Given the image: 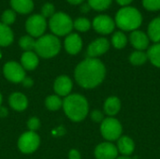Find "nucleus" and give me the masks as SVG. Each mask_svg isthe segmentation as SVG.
Masks as SVG:
<instances>
[{
  "label": "nucleus",
  "mask_w": 160,
  "mask_h": 159,
  "mask_svg": "<svg viewBox=\"0 0 160 159\" xmlns=\"http://www.w3.org/2000/svg\"><path fill=\"white\" fill-rule=\"evenodd\" d=\"M106 74L103 63L97 58H86L75 68V79L83 88H94L100 84Z\"/></svg>",
  "instance_id": "nucleus-1"
},
{
  "label": "nucleus",
  "mask_w": 160,
  "mask_h": 159,
  "mask_svg": "<svg viewBox=\"0 0 160 159\" xmlns=\"http://www.w3.org/2000/svg\"><path fill=\"white\" fill-rule=\"evenodd\" d=\"M63 108L66 115L74 122L82 121L89 110L86 98L78 94L68 96L63 101Z\"/></svg>",
  "instance_id": "nucleus-2"
},
{
  "label": "nucleus",
  "mask_w": 160,
  "mask_h": 159,
  "mask_svg": "<svg viewBox=\"0 0 160 159\" xmlns=\"http://www.w3.org/2000/svg\"><path fill=\"white\" fill-rule=\"evenodd\" d=\"M115 25L124 31H135L142 23V15L134 7H122L115 15Z\"/></svg>",
  "instance_id": "nucleus-3"
},
{
  "label": "nucleus",
  "mask_w": 160,
  "mask_h": 159,
  "mask_svg": "<svg viewBox=\"0 0 160 159\" xmlns=\"http://www.w3.org/2000/svg\"><path fill=\"white\" fill-rule=\"evenodd\" d=\"M61 49V43L54 35H44L36 41L35 51L40 57L52 58L55 56Z\"/></svg>",
  "instance_id": "nucleus-4"
},
{
  "label": "nucleus",
  "mask_w": 160,
  "mask_h": 159,
  "mask_svg": "<svg viewBox=\"0 0 160 159\" xmlns=\"http://www.w3.org/2000/svg\"><path fill=\"white\" fill-rule=\"evenodd\" d=\"M49 26L54 36L68 35L73 28L72 19L63 11L55 12L49 21Z\"/></svg>",
  "instance_id": "nucleus-5"
},
{
  "label": "nucleus",
  "mask_w": 160,
  "mask_h": 159,
  "mask_svg": "<svg viewBox=\"0 0 160 159\" xmlns=\"http://www.w3.org/2000/svg\"><path fill=\"white\" fill-rule=\"evenodd\" d=\"M46 27V20L41 14H34L30 16L25 22L26 31L32 37H40L43 36Z\"/></svg>",
  "instance_id": "nucleus-6"
},
{
  "label": "nucleus",
  "mask_w": 160,
  "mask_h": 159,
  "mask_svg": "<svg viewBox=\"0 0 160 159\" xmlns=\"http://www.w3.org/2000/svg\"><path fill=\"white\" fill-rule=\"evenodd\" d=\"M100 131L104 139L108 141H115L122 134V126L120 122L114 118L104 119L101 123Z\"/></svg>",
  "instance_id": "nucleus-7"
},
{
  "label": "nucleus",
  "mask_w": 160,
  "mask_h": 159,
  "mask_svg": "<svg viewBox=\"0 0 160 159\" xmlns=\"http://www.w3.org/2000/svg\"><path fill=\"white\" fill-rule=\"evenodd\" d=\"M39 137L34 131H28L23 133L19 141H18V147L21 152L24 154H31L35 152L39 146Z\"/></svg>",
  "instance_id": "nucleus-8"
},
{
  "label": "nucleus",
  "mask_w": 160,
  "mask_h": 159,
  "mask_svg": "<svg viewBox=\"0 0 160 159\" xmlns=\"http://www.w3.org/2000/svg\"><path fill=\"white\" fill-rule=\"evenodd\" d=\"M3 72L5 77L11 82L18 83L22 82L25 78L24 68L22 67V65L14 61L6 63L3 68Z\"/></svg>",
  "instance_id": "nucleus-9"
},
{
  "label": "nucleus",
  "mask_w": 160,
  "mask_h": 159,
  "mask_svg": "<svg viewBox=\"0 0 160 159\" xmlns=\"http://www.w3.org/2000/svg\"><path fill=\"white\" fill-rule=\"evenodd\" d=\"M92 25L98 33L102 35H109L113 32L115 28V22L110 16L100 14L95 17Z\"/></svg>",
  "instance_id": "nucleus-10"
},
{
  "label": "nucleus",
  "mask_w": 160,
  "mask_h": 159,
  "mask_svg": "<svg viewBox=\"0 0 160 159\" xmlns=\"http://www.w3.org/2000/svg\"><path fill=\"white\" fill-rule=\"evenodd\" d=\"M110 48V42L105 37H99L93 42L87 48V55L90 58H96L104 54Z\"/></svg>",
  "instance_id": "nucleus-11"
},
{
  "label": "nucleus",
  "mask_w": 160,
  "mask_h": 159,
  "mask_svg": "<svg viewBox=\"0 0 160 159\" xmlns=\"http://www.w3.org/2000/svg\"><path fill=\"white\" fill-rule=\"evenodd\" d=\"M117 154V148L110 142L100 143L95 150V157L97 159H116Z\"/></svg>",
  "instance_id": "nucleus-12"
},
{
  "label": "nucleus",
  "mask_w": 160,
  "mask_h": 159,
  "mask_svg": "<svg viewBox=\"0 0 160 159\" xmlns=\"http://www.w3.org/2000/svg\"><path fill=\"white\" fill-rule=\"evenodd\" d=\"M130 43L137 51H143L149 46V37L148 36L140 30L132 31L129 37Z\"/></svg>",
  "instance_id": "nucleus-13"
},
{
  "label": "nucleus",
  "mask_w": 160,
  "mask_h": 159,
  "mask_svg": "<svg viewBox=\"0 0 160 159\" xmlns=\"http://www.w3.org/2000/svg\"><path fill=\"white\" fill-rule=\"evenodd\" d=\"M53 88L55 93L60 97H67L71 92L72 89V82L68 76H60L58 77L53 84Z\"/></svg>",
  "instance_id": "nucleus-14"
},
{
  "label": "nucleus",
  "mask_w": 160,
  "mask_h": 159,
  "mask_svg": "<svg viewBox=\"0 0 160 159\" xmlns=\"http://www.w3.org/2000/svg\"><path fill=\"white\" fill-rule=\"evenodd\" d=\"M82 47V40L78 34H69L65 39V49L69 54H77Z\"/></svg>",
  "instance_id": "nucleus-15"
},
{
  "label": "nucleus",
  "mask_w": 160,
  "mask_h": 159,
  "mask_svg": "<svg viewBox=\"0 0 160 159\" xmlns=\"http://www.w3.org/2000/svg\"><path fill=\"white\" fill-rule=\"evenodd\" d=\"M8 102L9 106L17 112H22L25 110L28 105V100L26 97L22 93H13L9 97Z\"/></svg>",
  "instance_id": "nucleus-16"
},
{
  "label": "nucleus",
  "mask_w": 160,
  "mask_h": 159,
  "mask_svg": "<svg viewBox=\"0 0 160 159\" xmlns=\"http://www.w3.org/2000/svg\"><path fill=\"white\" fill-rule=\"evenodd\" d=\"M12 9L21 14H28L34 8L33 0H10Z\"/></svg>",
  "instance_id": "nucleus-17"
},
{
  "label": "nucleus",
  "mask_w": 160,
  "mask_h": 159,
  "mask_svg": "<svg viewBox=\"0 0 160 159\" xmlns=\"http://www.w3.org/2000/svg\"><path fill=\"white\" fill-rule=\"evenodd\" d=\"M21 63H22V67L24 69L33 70L38 65V55L35 52H33L32 51H30V52H24L22 53V57H21Z\"/></svg>",
  "instance_id": "nucleus-18"
},
{
  "label": "nucleus",
  "mask_w": 160,
  "mask_h": 159,
  "mask_svg": "<svg viewBox=\"0 0 160 159\" xmlns=\"http://www.w3.org/2000/svg\"><path fill=\"white\" fill-rule=\"evenodd\" d=\"M135 148L134 142L128 136L120 137L117 143V150L124 156H129L133 153Z\"/></svg>",
  "instance_id": "nucleus-19"
},
{
  "label": "nucleus",
  "mask_w": 160,
  "mask_h": 159,
  "mask_svg": "<svg viewBox=\"0 0 160 159\" xmlns=\"http://www.w3.org/2000/svg\"><path fill=\"white\" fill-rule=\"evenodd\" d=\"M121 109V102L116 97H110L104 103V111L108 115L113 116L119 112Z\"/></svg>",
  "instance_id": "nucleus-20"
},
{
  "label": "nucleus",
  "mask_w": 160,
  "mask_h": 159,
  "mask_svg": "<svg viewBox=\"0 0 160 159\" xmlns=\"http://www.w3.org/2000/svg\"><path fill=\"white\" fill-rule=\"evenodd\" d=\"M148 37L156 43L160 42V17L152 20L148 25Z\"/></svg>",
  "instance_id": "nucleus-21"
},
{
  "label": "nucleus",
  "mask_w": 160,
  "mask_h": 159,
  "mask_svg": "<svg viewBox=\"0 0 160 159\" xmlns=\"http://www.w3.org/2000/svg\"><path fill=\"white\" fill-rule=\"evenodd\" d=\"M13 32L6 24L0 22V46L6 47L12 43Z\"/></svg>",
  "instance_id": "nucleus-22"
},
{
  "label": "nucleus",
  "mask_w": 160,
  "mask_h": 159,
  "mask_svg": "<svg viewBox=\"0 0 160 159\" xmlns=\"http://www.w3.org/2000/svg\"><path fill=\"white\" fill-rule=\"evenodd\" d=\"M147 57L154 66L160 67V42L154 44L149 48L147 52Z\"/></svg>",
  "instance_id": "nucleus-23"
},
{
  "label": "nucleus",
  "mask_w": 160,
  "mask_h": 159,
  "mask_svg": "<svg viewBox=\"0 0 160 159\" xmlns=\"http://www.w3.org/2000/svg\"><path fill=\"white\" fill-rule=\"evenodd\" d=\"M112 43L113 45L114 48L116 49H123L126 47L127 43H128V38H127V36L121 32V31H118V32H115L112 37Z\"/></svg>",
  "instance_id": "nucleus-24"
},
{
  "label": "nucleus",
  "mask_w": 160,
  "mask_h": 159,
  "mask_svg": "<svg viewBox=\"0 0 160 159\" xmlns=\"http://www.w3.org/2000/svg\"><path fill=\"white\" fill-rule=\"evenodd\" d=\"M147 53L142 51H136L132 52L129 56V61L134 66H141L147 61Z\"/></svg>",
  "instance_id": "nucleus-25"
},
{
  "label": "nucleus",
  "mask_w": 160,
  "mask_h": 159,
  "mask_svg": "<svg viewBox=\"0 0 160 159\" xmlns=\"http://www.w3.org/2000/svg\"><path fill=\"white\" fill-rule=\"evenodd\" d=\"M92 23L85 17H79L73 22V27L80 32H86L90 29Z\"/></svg>",
  "instance_id": "nucleus-26"
},
{
  "label": "nucleus",
  "mask_w": 160,
  "mask_h": 159,
  "mask_svg": "<svg viewBox=\"0 0 160 159\" xmlns=\"http://www.w3.org/2000/svg\"><path fill=\"white\" fill-rule=\"evenodd\" d=\"M45 105L50 111H57L63 106V102L58 96H49L45 100Z\"/></svg>",
  "instance_id": "nucleus-27"
},
{
  "label": "nucleus",
  "mask_w": 160,
  "mask_h": 159,
  "mask_svg": "<svg viewBox=\"0 0 160 159\" xmlns=\"http://www.w3.org/2000/svg\"><path fill=\"white\" fill-rule=\"evenodd\" d=\"M87 1L90 7L98 11H102L107 9L112 5V0H87Z\"/></svg>",
  "instance_id": "nucleus-28"
},
{
  "label": "nucleus",
  "mask_w": 160,
  "mask_h": 159,
  "mask_svg": "<svg viewBox=\"0 0 160 159\" xmlns=\"http://www.w3.org/2000/svg\"><path fill=\"white\" fill-rule=\"evenodd\" d=\"M19 45L25 52H30L32 50H35L36 40L31 36H23L20 38Z\"/></svg>",
  "instance_id": "nucleus-29"
},
{
  "label": "nucleus",
  "mask_w": 160,
  "mask_h": 159,
  "mask_svg": "<svg viewBox=\"0 0 160 159\" xmlns=\"http://www.w3.org/2000/svg\"><path fill=\"white\" fill-rule=\"evenodd\" d=\"M1 19H2V23L6 24V25H9V24H12L14 22H15V19H16V15H15V11L12 10V9H7L3 12L2 16H1Z\"/></svg>",
  "instance_id": "nucleus-30"
},
{
  "label": "nucleus",
  "mask_w": 160,
  "mask_h": 159,
  "mask_svg": "<svg viewBox=\"0 0 160 159\" xmlns=\"http://www.w3.org/2000/svg\"><path fill=\"white\" fill-rule=\"evenodd\" d=\"M142 6L149 11L160 10V0H142Z\"/></svg>",
  "instance_id": "nucleus-31"
},
{
  "label": "nucleus",
  "mask_w": 160,
  "mask_h": 159,
  "mask_svg": "<svg viewBox=\"0 0 160 159\" xmlns=\"http://www.w3.org/2000/svg\"><path fill=\"white\" fill-rule=\"evenodd\" d=\"M54 6L52 3H45L41 7V15L46 17H52L54 14Z\"/></svg>",
  "instance_id": "nucleus-32"
},
{
  "label": "nucleus",
  "mask_w": 160,
  "mask_h": 159,
  "mask_svg": "<svg viewBox=\"0 0 160 159\" xmlns=\"http://www.w3.org/2000/svg\"><path fill=\"white\" fill-rule=\"evenodd\" d=\"M27 127L29 128V131H36L40 127V122L39 120L37 118V117H33V118H30L27 122Z\"/></svg>",
  "instance_id": "nucleus-33"
},
{
  "label": "nucleus",
  "mask_w": 160,
  "mask_h": 159,
  "mask_svg": "<svg viewBox=\"0 0 160 159\" xmlns=\"http://www.w3.org/2000/svg\"><path fill=\"white\" fill-rule=\"evenodd\" d=\"M91 118L94 122L96 123H102L103 119V114L99 111H93L91 113Z\"/></svg>",
  "instance_id": "nucleus-34"
},
{
  "label": "nucleus",
  "mask_w": 160,
  "mask_h": 159,
  "mask_svg": "<svg viewBox=\"0 0 160 159\" xmlns=\"http://www.w3.org/2000/svg\"><path fill=\"white\" fill-rule=\"evenodd\" d=\"M68 157H69V159H81V155L77 150L73 149L69 152Z\"/></svg>",
  "instance_id": "nucleus-35"
},
{
  "label": "nucleus",
  "mask_w": 160,
  "mask_h": 159,
  "mask_svg": "<svg viewBox=\"0 0 160 159\" xmlns=\"http://www.w3.org/2000/svg\"><path fill=\"white\" fill-rule=\"evenodd\" d=\"M133 0H116V2L121 6V7H127L129 6V4H131Z\"/></svg>",
  "instance_id": "nucleus-36"
},
{
  "label": "nucleus",
  "mask_w": 160,
  "mask_h": 159,
  "mask_svg": "<svg viewBox=\"0 0 160 159\" xmlns=\"http://www.w3.org/2000/svg\"><path fill=\"white\" fill-rule=\"evenodd\" d=\"M90 6L88 5V3H86V4H82V7H81V10H82V12H83V13H87L89 10H90Z\"/></svg>",
  "instance_id": "nucleus-37"
},
{
  "label": "nucleus",
  "mask_w": 160,
  "mask_h": 159,
  "mask_svg": "<svg viewBox=\"0 0 160 159\" xmlns=\"http://www.w3.org/2000/svg\"><path fill=\"white\" fill-rule=\"evenodd\" d=\"M69 4L71 5H80L82 4L84 0H67Z\"/></svg>",
  "instance_id": "nucleus-38"
},
{
  "label": "nucleus",
  "mask_w": 160,
  "mask_h": 159,
  "mask_svg": "<svg viewBox=\"0 0 160 159\" xmlns=\"http://www.w3.org/2000/svg\"><path fill=\"white\" fill-rule=\"evenodd\" d=\"M116 159H131V158H129V157H119V158H116Z\"/></svg>",
  "instance_id": "nucleus-39"
},
{
  "label": "nucleus",
  "mask_w": 160,
  "mask_h": 159,
  "mask_svg": "<svg viewBox=\"0 0 160 159\" xmlns=\"http://www.w3.org/2000/svg\"><path fill=\"white\" fill-rule=\"evenodd\" d=\"M1 103H2V96L0 94V105H1Z\"/></svg>",
  "instance_id": "nucleus-40"
},
{
  "label": "nucleus",
  "mask_w": 160,
  "mask_h": 159,
  "mask_svg": "<svg viewBox=\"0 0 160 159\" xmlns=\"http://www.w3.org/2000/svg\"><path fill=\"white\" fill-rule=\"evenodd\" d=\"M0 58H1V52H0Z\"/></svg>",
  "instance_id": "nucleus-41"
}]
</instances>
